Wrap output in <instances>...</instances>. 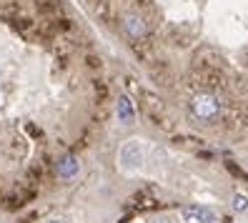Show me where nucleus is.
<instances>
[{
  "instance_id": "6",
  "label": "nucleus",
  "mask_w": 248,
  "mask_h": 223,
  "mask_svg": "<svg viewBox=\"0 0 248 223\" xmlns=\"http://www.w3.org/2000/svg\"><path fill=\"white\" fill-rule=\"evenodd\" d=\"M125 28H128V33L133 35V38H140V35L145 33L143 20H140V18H136V16H128V18H125Z\"/></svg>"
},
{
  "instance_id": "8",
  "label": "nucleus",
  "mask_w": 248,
  "mask_h": 223,
  "mask_svg": "<svg viewBox=\"0 0 248 223\" xmlns=\"http://www.w3.org/2000/svg\"><path fill=\"white\" fill-rule=\"evenodd\" d=\"M50 223H65V221H50Z\"/></svg>"
},
{
  "instance_id": "2",
  "label": "nucleus",
  "mask_w": 248,
  "mask_h": 223,
  "mask_svg": "<svg viewBox=\"0 0 248 223\" xmlns=\"http://www.w3.org/2000/svg\"><path fill=\"white\" fill-rule=\"evenodd\" d=\"M193 113L201 118V121H208V118H213L218 113V100L213 96H198L193 100Z\"/></svg>"
},
{
  "instance_id": "4",
  "label": "nucleus",
  "mask_w": 248,
  "mask_h": 223,
  "mask_svg": "<svg viewBox=\"0 0 248 223\" xmlns=\"http://www.w3.org/2000/svg\"><path fill=\"white\" fill-rule=\"evenodd\" d=\"M115 113H118V121L123 126H133L136 123V108H133V100L128 96L118 98V106H115Z\"/></svg>"
},
{
  "instance_id": "1",
  "label": "nucleus",
  "mask_w": 248,
  "mask_h": 223,
  "mask_svg": "<svg viewBox=\"0 0 248 223\" xmlns=\"http://www.w3.org/2000/svg\"><path fill=\"white\" fill-rule=\"evenodd\" d=\"M143 160H145V145L140 141H128L123 143L121 148V153H118V163H121V171L125 173H133L143 166Z\"/></svg>"
},
{
  "instance_id": "7",
  "label": "nucleus",
  "mask_w": 248,
  "mask_h": 223,
  "mask_svg": "<svg viewBox=\"0 0 248 223\" xmlns=\"http://www.w3.org/2000/svg\"><path fill=\"white\" fill-rule=\"evenodd\" d=\"M233 211L236 213H243V211H248V196H243V193H236V196H233Z\"/></svg>"
},
{
  "instance_id": "3",
  "label": "nucleus",
  "mask_w": 248,
  "mask_h": 223,
  "mask_svg": "<svg viewBox=\"0 0 248 223\" xmlns=\"http://www.w3.org/2000/svg\"><path fill=\"white\" fill-rule=\"evenodd\" d=\"M183 218L188 223H213L216 221L213 211L206 208V206H186L183 208Z\"/></svg>"
},
{
  "instance_id": "5",
  "label": "nucleus",
  "mask_w": 248,
  "mask_h": 223,
  "mask_svg": "<svg viewBox=\"0 0 248 223\" xmlns=\"http://www.w3.org/2000/svg\"><path fill=\"white\" fill-rule=\"evenodd\" d=\"M78 171H80V163H78L76 156H65V158H61V163H58V175L65 178V181L76 178Z\"/></svg>"
}]
</instances>
